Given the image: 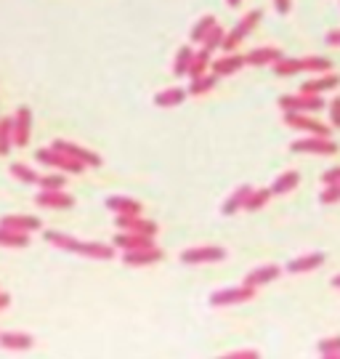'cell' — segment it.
Here are the masks:
<instances>
[{
    "instance_id": "obj_1",
    "label": "cell",
    "mask_w": 340,
    "mask_h": 359,
    "mask_svg": "<svg viewBox=\"0 0 340 359\" xmlns=\"http://www.w3.org/2000/svg\"><path fill=\"white\" fill-rule=\"evenodd\" d=\"M43 240L53 248H59L64 253H75V256L83 258H93V261H112L114 258V245H104V243H88V240H77L72 234H64V231L56 229H46L43 231Z\"/></svg>"
},
{
    "instance_id": "obj_2",
    "label": "cell",
    "mask_w": 340,
    "mask_h": 359,
    "mask_svg": "<svg viewBox=\"0 0 340 359\" xmlns=\"http://www.w3.org/2000/svg\"><path fill=\"white\" fill-rule=\"evenodd\" d=\"M261 19H264V13L258 11V8H252V11H247L245 16H242L237 25L229 29L226 35H224V43H221V48L224 51H237L242 43H245V38H250L252 29L261 25Z\"/></svg>"
},
{
    "instance_id": "obj_3",
    "label": "cell",
    "mask_w": 340,
    "mask_h": 359,
    "mask_svg": "<svg viewBox=\"0 0 340 359\" xmlns=\"http://www.w3.org/2000/svg\"><path fill=\"white\" fill-rule=\"evenodd\" d=\"M35 157H38L40 165L50 168V170L75 173V176H80V173L86 170V165H83L80 160H75V157H69V154L59 152V149H53V147H43V149H38V152H35Z\"/></svg>"
},
{
    "instance_id": "obj_4",
    "label": "cell",
    "mask_w": 340,
    "mask_h": 359,
    "mask_svg": "<svg viewBox=\"0 0 340 359\" xmlns=\"http://www.w3.org/2000/svg\"><path fill=\"white\" fill-rule=\"evenodd\" d=\"M279 109L282 112H308V115H314L319 109H325L327 102H325V96H311V93H287V96H279Z\"/></svg>"
},
{
    "instance_id": "obj_5",
    "label": "cell",
    "mask_w": 340,
    "mask_h": 359,
    "mask_svg": "<svg viewBox=\"0 0 340 359\" xmlns=\"http://www.w3.org/2000/svg\"><path fill=\"white\" fill-rule=\"evenodd\" d=\"M282 123L292 130H301V133H308V136H329V126L316 120L314 115L308 112H282Z\"/></svg>"
},
{
    "instance_id": "obj_6",
    "label": "cell",
    "mask_w": 340,
    "mask_h": 359,
    "mask_svg": "<svg viewBox=\"0 0 340 359\" xmlns=\"http://www.w3.org/2000/svg\"><path fill=\"white\" fill-rule=\"evenodd\" d=\"M292 152L298 154H314V157H332L338 154V144L332 142L329 136H303L290 144Z\"/></svg>"
},
{
    "instance_id": "obj_7",
    "label": "cell",
    "mask_w": 340,
    "mask_h": 359,
    "mask_svg": "<svg viewBox=\"0 0 340 359\" xmlns=\"http://www.w3.org/2000/svg\"><path fill=\"white\" fill-rule=\"evenodd\" d=\"M226 248H218V245H197V248H186L181 253V264L186 266H197V264H218V261H226Z\"/></svg>"
},
{
    "instance_id": "obj_8",
    "label": "cell",
    "mask_w": 340,
    "mask_h": 359,
    "mask_svg": "<svg viewBox=\"0 0 340 359\" xmlns=\"http://www.w3.org/2000/svg\"><path fill=\"white\" fill-rule=\"evenodd\" d=\"M255 298V287H247V285H240V287H221L210 293V306L221 309V306H237V304H247Z\"/></svg>"
},
{
    "instance_id": "obj_9",
    "label": "cell",
    "mask_w": 340,
    "mask_h": 359,
    "mask_svg": "<svg viewBox=\"0 0 340 359\" xmlns=\"http://www.w3.org/2000/svg\"><path fill=\"white\" fill-rule=\"evenodd\" d=\"M13 130V147H27L32 139V109L29 107H19L11 117Z\"/></svg>"
},
{
    "instance_id": "obj_10",
    "label": "cell",
    "mask_w": 340,
    "mask_h": 359,
    "mask_svg": "<svg viewBox=\"0 0 340 359\" xmlns=\"http://www.w3.org/2000/svg\"><path fill=\"white\" fill-rule=\"evenodd\" d=\"M50 147H53V149H59V152H64V154H69V157H75V160H80L86 168H99L101 165V154L90 152V149H86V147H80V144H75V142L53 139Z\"/></svg>"
},
{
    "instance_id": "obj_11",
    "label": "cell",
    "mask_w": 340,
    "mask_h": 359,
    "mask_svg": "<svg viewBox=\"0 0 340 359\" xmlns=\"http://www.w3.org/2000/svg\"><path fill=\"white\" fill-rule=\"evenodd\" d=\"M165 258V250H160L157 245L149 248H139V250H125L123 253V264L130 269H139V266H151V264H160Z\"/></svg>"
},
{
    "instance_id": "obj_12",
    "label": "cell",
    "mask_w": 340,
    "mask_h": 359,
    "mask_svg": "<svg viewBox=\"0 0 340 359\" xmlns=\"http://www.w3.org/2000/svg\"><path fill=\"white\" fill-rule=\"evenodd\" d=\"M114 226L120 231H136V234H149V237H157V231H160V226H157L151 218H144L141 213L117 216L114 218Z\"/></svg>"
},
{
    "instance_id": "obj_13",
    "label": "cell",
    "mask_w": 340,
    "mask_h": 359,
    "mask_svg": "<svg viewBox=\"0 0 340 359\" xmlns=\"http://www.w3.org/2000/svg\"><path fill=\"white\" fill-rule=\"evenodd\" d=\"M35 203L40 208H46V210H69L75 205V197L69 192H64V189H40Z\"/></svg>"
},
{
    "instance_id": "obj_14",
    "label": "cell",
    "mask_w": 340,
    "mask_h": 359,
    "mask_svg": "<svg viewBox=\"0 0 340 359\" xmlns=\"http://www.w3.org/2000/svg\"><path fill=\"white\" fill-rule=\"evenodd\" d=\"M240 69H245V53H237V51H229V53H224L221 59H213V62H210V72H213L218 80H221V77L237 75Z\"/></svg>"
},
{
    "instance_id": "obj_15",
    "label": "cell",
    "mask_w": 340,
    "mask_h": 359,
    "mask_svg": "<svg viewBox=\"0 0 340 359\" xmlns=\"http://www.w3.org/2000/svg\"><path fill=\"white\" fill-rule=\"evenodd\" d=\"M338 86L340 75H335V72H319L316 77H308L298 90L301 93H311V96H325L327 90H335Z\"/></svg>"
},
{
    "instance_id": "obj_16",
    "label": "cell",
    "mask_w": 340,
    "mask_h": 359,
    "mask_svg": "<svg viewBox=\"0 0 340 359\" xmlns=\"http://www.w3.org/2000/svg\"><path fill=\"white\" fill-rule=\"evenodd\" d=\"M279 274H282V266H277V264H264V266H255L252 271H247L242 285L258 290V287H264V285H268V283H277Z\"/></svg>"
},
{
    "instance_id": "obj_17",
    "label": "cell",
    "mask_w": 340,
    "mask_h": 359,
    "mask_svg": "<svg viewBox=\"0 0 340 359\" xmlns=\"http://www.w3.org/2000/svg\"><path fill=\"white\" fill-rule=\"evenodd\" d=\"M114 250H120V253H125V250H139V248H149L154 245V237L149 234H136V231H120L114 234Z\"/></svg>"
},
{
    "instance_id": "obj_18",
    "label": "cell",
    "mask_w": 340,
    "mask_h": 359,
    "mask_svg": "<svg viewBox=\"0 0 340 359\" xmlns=\"http://www.w3.org/2000/svg\"><path fill=\"white\" fill-rule=\"evenodd\" d=\"M325 264V253H319V250H314V253H303V256L292 258V261H287V266H285V271L287 274H306V271H314L319 269Z\"/></svg>"
},
{
    "instance_id": "obj_19",
    "label": "cell",
    "mask_w": 340,
    "mask_h": 359,
    "mask_svg": "<svg viewBox=\"0 0 340 359\" xmlns=\"http://www.w3.org/2000/svg\"><path fill=\"white\" fill-rule=\"evenodd\" d=\"M104 205H107V210H112L114 216H133V213H141V210H144L139 200H133V197H128V194H109Z\"/></svg>"
},
{
    "instance_id": "obj_20",
    "label": "cell",
    "mask_w": 340,
    "mask_h": 359,
    "mask_svg": "<svg viewBox=\"0 0 340 359\" xmlns=\"http://www.w3.org/2000/svg\"><path fill=\"white\" fill-rule=\"evenodd\" d=\"M282 51L274 46H261V48H252L250 53H245V67H271L277 62Z\"/></svg>"
},
{
    "instance_id": "obj_21",
    "label": "cell",
    "mask_w": 340,
    "mask_h": 359,
    "mask_svg": "<svg viewBox=\"0 0 340 359\" xmlns=\"http://www.w3.org/2000/svg\"><path fill=\"white\" fill-rule=\"evenodd\" d=\"M250 192H252L250 184H242V187H237V189H234V192H231L226 200H224V205H221V213H224V216H234V213L245 210V203H247Z\"/></svg>"
},
{
    "instance_id": "obj_22",
    "label": "cell",
    "mask_w": 340,
    "mask_h": 359,
    "mask_svg": "<svg viewBox=\"0 0 340 359\" xmlns=\"http://www.w3.org/2000/svg\"><path fill=\"white\" fill-rule=\"evenodd\" d=\"M0 226L13 229V231H25V234H35V231L43 229L40 218H35V216H3L0 218Z\"/></svg>"
},
{
    "instance_id": "obj_23",
    "label": "cell",
    "mask_w": 340,
    "mask_h": 359,
    "mask_svg": "<svg viewBox=\"0 0 340 359\" xmlns=\"http://www.w3.org/2000/svg\"><path fill=\"white\" fill-rule=\"evenodd\" d=\"M35 346V338L29 333H0V348L6 351H29Z\"/></svg>"
},
{
    "instance_id": "obj_24",
    "label": "cell",
    "mask_w": 340,
    "mask_h": 359,
    "mask_svg": "<svg viewBox=\"0 0 340 359\" xmlns=\"http://www.w3.org/2000/svg\"><path fill=\"white\" fill-rule=\"evenodd\" d=\"M186 88H165L160 93H154V107H163V109H173V107H181V104L186 102Z\"/></svg>"
},
{
    "instance_id": "obj_25",
    "label": "cell",
    "mask_w": 340,
    "mask_h": 359,
    "mask_svg": "<svg viewBox=\"0 0 340 359\" xmlns=\"http://www.w3.org/2000/svg\"><path fill=\"white\" fill-rule=\"evenodd\" d=\"M210 62H213V53L208 51V48H200V51H194V56H191V65H189V69H186L189 80H191V77L205 75V72H210Z\"/></svg>"
},
{
    "instance_id": "obj_26",
    "label": "cell",
    "mask_w": 340,
    "mask_h": 359,
    "mask_svg": "<svg viewBox=\"0 0 340 359\" xmlns=\"http://www.w3.org/2000/svg\"><path fill=\"white\" fill-rule=\"evenodd\" d=\"M298 184H301L298 170H285V173H279L277 179H274V184H271L268 189H271V194H287V192H292Z\"/></svg>"
},
{
    "instance_id": "obj_27",
    "label": "cell",
    "mask_w": 340,
    "mask_h": 359,
    "mask_svg": "<svg viewBox=\"0 0 340 359\" xmlns=\"http://www.w3.org/2000/svg\"><path fill=\"white\" fill-rule=\"evenodd\" d=\"M215 83H218V77H215L213 72H205V75H200V77H191L186 93H189V96H205V93H210V90L215 88Z\"/></svg>"
},
{
    "instance_id": "obj_28",
    "label": "cell",
    "mask_w": 340,
    "mask_h": 359,
    "mask_svg": "<svg viewBox=\"0 0 340 359\" xmlns=\"http://www.w3.org/2000/svg\"><path fill=\"white\" fill-rule=\"evenodd\" d=\"M27 245H29V234L0 226V248H27Z\"/></svg>"
},
{
    "instance_id": "obj_29",
    "label": "cell",
    "mask_w": 340,
    "mask_h": 359,
    "mask_svg": "<svg viewBox=\"0 0 340 359\" xmlns=\"http://www.w3.org/2000/svg\"><path fill=\"white\" fill-rule=\"evenodd\" d=\"M8 173H11L16 181H22V184H38V179H40L38 170L32 165H27V163H13V165L8 168Z\"/></svg>"
},
{
    "instance_id": "obj_30",
    "label": "cell",
    "mask_w": 340,
    "mask_h": 359,
    "mask_svg": "<svg viewBox=\"0 0 340 359\" xmlns=\"http://www.w3.org/2000/svg\"><path fill=\"white\" fill-rule=\"evenodd\" d=\"M303 62V72H332V62H329L327 56H301Z\"/></svg>"
},
{
    "instance_id": "obj_31",
    "label": "cell",
    "mask_w": 340,
    "mask_h": 359,
    "mask_svg": "<svg viewBox=\"0 0 340 359\" xmlns=\"http://www.w3.org/2000/svg\"><path fill=\"white\" fill-rule=\"evenodd\" d=\"M274 194H271V189L268 187H261V189H252L250 197H247V203H245V210H261V208L268 205V200H271Z\"/></svg>"
},
{
    "instance_id": "obj_32",
    "label": "cell",
    "mask_w": 340,
    "mask_h": 359,
    "mask_svg": "<svg viewBox=\"0 0 340 359\" xmlns=\"http://www.w3.org/2000/svg\"><path fill=\"white\" fill-rule=\"evenodd\" d=\"M215 25H218V22H215L213 13H205L202 19H197V25L191 27V43H202V40H205V35H208Z\"/></svg>"
},
{
    "instance_id": "obj_33",
    "label": "cell",
    "mask_w": 340,
    "mask_h": 359,
    "mask_svg": "<svg viewBox=\"0 0 340 359\" xmlns=\"http://www.w3.org/2000/svg\"><path fill=\"white\" fill-rule=\"evenodd\" d=\"M191 56H194V48L191 46H181L176 53V59H173V75L181 77L186 75V69H189L191 65Z\"/></svg>"
},
{
    "instance_id": "obj_34",
    "label": "cell",
    "mask_w": 340,
    "mask_h": 359,
    "mask_svg": "<svg viewBox=\"0 0 340 359\" xmlns=\"http://www.w3.org/2000/svg\"><path fill=\"white\" fill-rule=\"evenodd\" d=\"M13 147V130H11V117H0V157L11 152Z\"/></svg>"
},
{
    "instance_id": "obj_35",
    "label": "cell",
    "mask_w": 340,
    "mask_h": 359,
    "mask_svg": "<svg viewBox=\"0 0 340 359\" xmlns=\"http://www.w3.org/2000/svg\"><path fill=\"white\" fill-rule=\"evenodd\" d=\"M40 189H64L67 187V176H62V170H50V173H40L38 179Z\"/></svg>"
},
{
    "instance_id": "obj_36",
    "label": "cell",
    "mask_w": 340,
    "mask_h": 359,
    "mask_svg": "<svg viewBox=\"0 0 340 359\" xmlns=\"http://www.w3.org/2000/svg\"><path fill=\"white\" fill-rule=\"evenodd\" d=\"M316 348H319V354L327 359H340V335H332V338H322L319 344H316Z\"/></svg>"
},
{
    "instance_id": "obj_37",
    "label": "cell",
    "mask_w": 340,
    "mask_h": 359,
    "mask_svg": "<svg viewBox=\"0 0 340 359\" xmlns=\"http://www.w3.org/2000/svg\"><path fill=\"white\" fill-rule=\"evenodd\" d=\"M224 35H226V32H224V27L215 25L213 29L205 35V40H202V48H208L210 53L218 51V48H221V43H224Z\"/></svg>"
},
{
    "instance_id": "obj_38",
    "label": "cell",
    "mask_w": 340,
    "mask_h": 359,
    "mask_svg": "<svg viewBox=\"0 0 340 359\" xmlns=\"http://www.w3.org/2000/svg\"><path fill=\"white\" fill-rule=\"evenodd\" d=\"M319 203H322V205L340 203V181H335V184H325V189H322V194H319Z\"/></svg>"
},
{
    "instance_id": "obj_39",
    "label": "cell",
    "mask_w": 340,
    "mask_h": 359,
    "mask_svg": "<svg viewBox=\"0 0 340 359\" xmlns=\"http://www.w3.org/2000/svg\"><path fill=\"white\" fill-rule=\"evenodd\" d=\"M224 359H261L258 348H237V351H226Z\"/></svg>"
},
{
    "instance_id": "obj_40",
    "label": "cell",
    "mask_w": 340,
    "mask_h": 359,
    "mask_svg": "<svg viewBox=\"0 0 340 359\" xmlns=\"http://www.w3.org/2000/svg\"><path fill=\"white\" fill-rule=\"evenodd\" d=\"M327 109H329V126H332V128H340V96H335V99L327 104Z\"/></svg>"
},
{
    "instance_id": "obj_41",
    "label": "cell",
    "mask_w": 340,
    "mask_h": 359,
    "mask_svg": "<svg viewBox=\"0 0 340 359\" xmlns=\"http://www.w3.org/2000/svg\"><path fill=\"white\" fill-rule=\"evenodd\" d=\"M335 181H340V165L329 168V170H325V173H322V184H335Z\"/></svg>"
},
{
    "instance_id": "obj_42",
    "label": "cell",
    "mask_w": 340,
    "mask_h": 359,
    "mask_svg": "<svg viewBox=\"0 0 340 359\" xmlns=\"http://www.w3.org/2000/svg\"><path fill=\"white\" fill-rule=\"evenodd\" d=\"M274 8H277V13H282V16H287L292 8V0H274Z\"/></svg>"
},
{
    "instance_id": "obj_43",
    "label": "cell",
    "mask_w": 340,
    "mask_h": 359,
    "mask_svg": "<svg viewBox=\"0 0 340 359\" xmlns=\"http://www.w3.org/2000/svg\"><path fill=\"white\" fill-rule=\"evenodd\" d=\"M325 43H327V46H335V48H340V29H329L327 35H325Z\"/></svg>"
},
{
    "instance_id": "obj_44",
    "label": "cell",
    "mask_w": 340,
    "mask_h": 359,
    "mask_svg": "<svg viewBox=\"0 0 340 359\" xmlns=\"http://www.w3.org/2000/svg\"><path fill=\"white\" fill-rule=\"evenodd\" d=\"M8 304H11V295L3 293V290H0V311H3V309L8 306Z\"/></svg>"
},
{
    "instance_id": "obj_45",
    "label": "cell",
    "mask_w": 340,
    "mask_h": 359,
    "mask_svg": "<svg viewBox=\"0 0 340 359\" xmlns=\"http://www.w3.org/2000/svg\"><path fill=\"white\" fill-rule=\"evenodd\" d=\"M329 285H332V287H338V290H340V274H335V277H332V283H329Z\"/></svg>"
},
{
    "instance_id": "obj_46",
    "label": "cell",
    "mask_w": 340,
    "mask_h": 359,
    "mask_svg": "<svg viewBox=\"0 0 340 359\" xmlns=\"http://www.w3.org/2000/svg\"><path fill=\"white\" fill-rule=\"evenodd\" d=\"M226 3H229V6H231V8H237V6H240L242 0H226Z\"/></svg>"
}]
</instances>
